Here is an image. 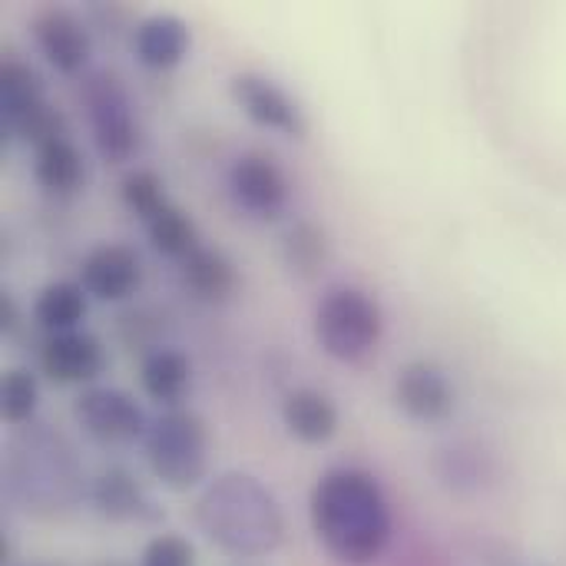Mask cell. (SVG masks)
I'll return each mask as SVG.
<instances>
[{
  "label": "cell",
  "instance_id": "cell-1",
  "mask_svg": "<svg viewBox=\"0 0 566 566\" xmlns=\"http://www.w3.org/2000/svg\"><path fill=\"white\" fill-rule=\"evenodd\" d=\"M312 531L318 544L345 566L375 564L391 541V507L361 468H332L312 491Z\"/></svg>",
  "mask_w": 566,
  "mask_h": 566
},
{
  "label": "cell",
  "instance_id": "cell-2",
  "mask_svg": "<svg viewBox=\"0 0 566 566\" xmlns=\"http://www.w3.org/2000/svg\"><path fill=\"white\" fill-rule=\"evenodd\" d=\"M196 527L229 557H269L285 541V514L275 494L252 474L229 471L216 478L196 501Z\"/></svg>",
  "mask_w": 566,
  "mask_h": 566
},
{
  "label": "cell",
  "instance_id": "cell-3",
  "mask_svg": "<svg viewBox=\"0 0 566 566\" xmlns=\"http://www.w3.org/2000/svg\"><path fill=\"white\" fill-rule=\"evenodd\" d=\"M7 481L27 511L46 517L73 511L86 491L73 444L46 428L23 431L10 441Z\"/></svg>",
  "mask_w": 566,
  "mask_h": 566
},
{
  "label": "cell",
  "instance_id": "cell-4",
  "mask_svg": "<svg viewBox=\"0 0 566 566\" xmlns=\"http://www.w3.org/2000/svg\"><path fill=\"white\" fill-rule=\"evenodd\" d=\"M149 471L169 491H192L209 471V428L189 408H166L143 438Z\"/></svg>",
  "mask_w": 566,
  "mask_h": 566
},
{
  "label": "cell",
  "instance_id": "cell-5",
  "mask_svg": "<svg viewBox=\"0 0 566 566\" xmlns=\"http://www.w3.org/2000/svg\"><path fill=\"white\" fill-rule=\"evenodd\" d=\"M385 332L381 305L361 289H335L318 302L315 312V338L325 355L345 365L365 361Z\"/></svg>",
  "mask_w": 566,
  "mask_h": 566
},
{
  "label": "cell",
  "instance_id": "cell-6",
  "mask_svg": "<svg viewBox=\"0 0 566 566\" xmlns=\"http://www.w3.org/2000/svg\"><path fill=\"white\" fill-rule=\"evenodd\" d=\"M83 106L90 113L96 149L106 163H126L139 146V126L133 103L119 76L96 70L83 80Z\"/></svg>",
  "mask_w": 566,
  "mask_h": 566
},
{
  "label": "cell",
  "instance_id": "cell-7",
  "mask_svg": "<svg viewBox=\"0 0 566 566\" xmlns=\"http://www.w3.org/2000/svg\"><path fill=\"white\" fill-rule=\"evenodd\" d=\"M73 418L86 438L106 448H123L146 438L149 421L133 395L119 388H86L73 401Z\"/></svg>",
  "mask_w": 566,
  "mask_h": 566
},
{
  "label": "cell",
  "instance_id": "cell-8",
  "mask_svg": "<svg viewBox=\"0 0 566 566\" xmlns=\"http://www.w3.org/2000/svg\"><path fill=\"white\" fill-rule=\"evenodd\" d=\"M232 99L235 106L262 129L282 133L289 139H305L308 133V119L302 113V106L269 76L262 73H239L232 76Z\"/></svg>",
  "mask_w": 566,
  "mask_h": 566
},
{
  "label": "cell",
  "instance_id": "cell-9",
  "mask_svg": "<svg viewBox=\"0 0 566 566\" xmlns=\"http://www.w3.org/2000/svg\"><path fill=\"white\" fill-rule=\"evenodd\" d=\"M232 199L255 219H279L289 206V179L265 153H242L229 169Z\"/></svg>",
  "mask_w": 566,
  "mask_h": 566
},
{
  "label": "cell",
  "instance_id": "cell-10",
  "mask_svg": "<svg viewBox=\"0 0 566 566\" xmlns=\"http://www.w3.org/2000/svg\"><path fill=\"white\" fill-rule=\"evenodd\" d=\"M40 371L53 385H90L106 371V348L90 332L46 335L40 345Z\"/></svg>",
  "mask_w": 566,
  "mask_h": 566
},
{
  "label": "cell",
  "instance_id": "cell-11",
  "mask_svg": "<svg viewBox=\"0 0 566 566\" xmlns=\"http://www.w3.org/2000/svg\"><path fill=\"white\" fill-rule=\"evenodd\" d=\"M143 282V262L136 249L123 242H103L80 262V285L99 302H123Z\"/></svg>",
  "mask_w": 566,
  "mask_h": 566
},
{
  "label": "cell",
  "instance_id": "cell-12",
  "mask_svg": "<svg viewBox=\"0 0 566 566\" xmlns=\"http://www.w3.org/2000/svg\"><path fill=\"white\" fill-rule=\"evenodd\" d=\"M33 40L40 53L66 76L80 73L90 63V30L66 7H43L33 17Z\"/></svg>",
  "mask_w": 566,
  "mask_h": 566
},
{
  "label": "cell",
  "instance_id": "cell-13",
  "mask_svg": "<svg viewBox=\"0 0 566 566\" xmlns=\"http://www.w3.org/2000/svg\"><path fill=\"white\" fill-rule=\"evenodd\" d=\"M395 401L408 418L434 424L454 411V388L438 365L411 361L395 378Z\"/></svg>",
  "mask_w": 566,
  "mask_h": 566
},
{
  "label": "cell",
  "instance_id": "cell-14",
  "mask_svg": "<svg viewBox=\"0 0 566 566\" xmlns=\"http://www.w3.org/2000/svg\"><path fill=\"white\" fill-rule=\"evenodd\" d=\"M90 501L113 524H156L163 517V507L126 468H103L90 484Z\"/></svg>",
  "mask_w": 566,
  "mask_h": 566
},
{
  "label": "cell",
  "instance_id": "cell-15",
  "mask_svg": "<svg viewBox=\"0 0 566 566\" xmlns=\"http://www.w3.org/2000/svg\"><path fill=\"white\" fill-rule=\"evenodd\" d=\"M192 43L189 23L176 13H153L133 27V50L146 70H172L186 60Z\"/></svg>",
  "mask_w": 566,
  "mask_h": 566
},
{
  "label": "cell",
  "instance_id": "cell-16",
  "mask_svg": "<svg viewBox=\"0 0 566 566\" xmlns=\"http://www.w3.org/2000/svg\"><path fill=\"white\" fill-rule=\"evenodd\" d=\"M285 428L305 444H328L338 434V408L315 388H295L282 401Z\"/></svg>",
  "mask_w": 566,
  "mask_h": 566
},
{
  "label": "cell",
  "instance_id": "cell-17",
  "mask_svg": "<svg viewBox=\"0 0 566 566\" xmlns=\"http://www.w3.org/2000/svg\"><path fill=\"white\" fill-rule=\"evenodd\" d=\"M182 282H186V289L196 298L222 305V302H229L239 292V269H235V262L226 252L199 245L182 262Z\"/></svg>",
  "mask_w": 566,
  "mask_h": 566
},
{
  "label": "cell",
  "instance_id": "cell-18",
  "mask_svg": "<svg viewBox=\"0 0 566 566\" xmlns=\"http://www.w3.org/2000/svg\"><path fill=\"white\" fill-rule=\"evenodd\" d=\"M33 179L53 196H73L86 182V159L70 136L33 149Z\"/></svg>",
  "mask_w": 566,
  "mask_h": 566
},
{
  "label": "cell",
  "instance_id": "cell-19",
  "mask_svg": "<svg viewBox=\"0 0 566 566\" xmlns=\"http://www.w3.org/2000/svg\"><path fill=\"white\" fill-rule=\"evenodd\" d=\"M139 378H143V391L156 405L176 408L192 385V361L179 348H156L143 358Z\"/></svg>",
  "mask_w": 566,
  "mask_h": 566
},
{
  "label": "cell",
  "instance_id": "cell-20",
  "mask_svg": "<svg viewBox=\"0 0 566 566\" xmlns=\"http://www.w3.org/2000/svg\"><path fill=\"white\" fill-rule=\"evenodd\" d=\"M86 318V289L80 282H50L33 302V322L46 335L76 332Z\"/></svg>",
  "mask_w": 566,
  "mask_h": 566
},
{
  "label": "cell",
  "instance_id": "cell-21",
  "mask_svg": "<svg viewBox=\"0 0 566 566\" xmlns=\"http://www.w3.org/2000/svg\"><path fill=\"white\" fill-rule=\"evenodd\" d=\"M146 235H149L153 249L163 252L166 259L186 262V259L199 249V229H196L192 216L182 212V209L172 206V202L146 222Z\"/></svg>",
  "mask_w": 566,
  "mask_h": 566
},
{
  "label": "cell",
  "instance_id": "cell-22",
  "mask_svg": "<svg viewBox=\"0 0 566 566\" xmlns=\"http://www.w3.org/2000/svg\"><path fill=\"white\" fill-rule=\"evenodd\" d=\"M43 99H46L43 76L33 66H27L20 60H7L0 66V123L23 116L27 109H33Z\"/></svg>",
  "mask_w": 566,
  "mask_h": 566
},
{
  "label": "cell",
  "instance_id": "cell-23",
  "mask_svg": "<svg viewBox=\"0 0 566 566\" xmlns=\"http://www.w3.org/2000/svg\"><path fill=\"white\" fill-rule=\"evenodd\" d=\"M285 262L295 275L312 279L328 262V235L315 222H298L285 235Z\"/></svg>",
  "mask_w": 566,
  "mask_h": 566
},
{
  "label": "cell",
  "instance_id": "cell-24",
  "mask_svg": "<svg viewBox=\"0 0 566 566\" xmlns=\"http://www.w3.org/2000/svg\"><path fill=\"white\" fill-rule=\"evenodd\" d=\"M3 133H7L10 139L30 143V146L36 149V146H43V143H53V139H63V136H66V116H63L56 106H50V103L43 99V103H36L33 109H27L23 116L3 123Z\"/></svg>",
  "mask_w": 566,
  "mask_h": 566
},
{
  "label": "cell",
  "instance_id": "cell-25",
  "mask_svg": "<svg viewBox=\"0 0 566 566\" xmlns=\"http://www.w3.org/2000/svg\"><path fill=\"white\" fill-rule=\"evenodd\" d=\"M40 388L27 368H10L0 381V415L7 424H27L36 411Z\"/></svg>",
  "mask_w": 566,
  "mask_h": 566
},
{
  "label": "cell",
  "instance_id": "cell-26",
  "mask_svg": "<svg viewBox=\"0 0 566 566\" xmlns=\"http://www.w3.org/2000/svg\"><path fill=\"white\" fill-rule=\"evenodd\" d=\"M119 196H123L126 209H129L133 216H139L143 222H149L156 212H163V209L169 206L163 179H159L156 172H149V169H133V172H126V179H123V186H119Z\"/></svg>",
  "mask_w": 566,
  "mask_h": 566
},
{
  "label": "cell",
  "instance_id": "cell-27",
  "mask_svg": "<svg viewBox=\"0 0 566 566\" xmlns=\"http://www.w3.org/2000/svg\"><path fill=\"white\" fill-rule=\"evenodd\" d=\"M143 566H196V551L179 534H156L143 547Z\"/></svg>",
  "mask_w": 566,
  "mask_h": 566
},
{
  "label": "cell",
  "instance_id": "cell-28",
  "mask_svg": "<svg viewBox=\"0 0 566 566\" xmlns=\"http://www.w3.org/2000/svg\"><path fill=\"white\" fill-rule=\"evenodd\" d=\"M13 325H17V305H13V298L3 292V295H0V328H3V332H13Z\"/></svg>",
  "mask_w": 566,
  "mask_h": 566
},
{
  "label": "cell",
  "instance_id": "cell-29",
  "mask_svg": "<svg viewBox=\"0 0 566 566\" xmlns=\"http://www.w3.org/2000/svg\"><path fill=\"white\" fill-rule=\"evenodd\" d=\"M99 566H126V564H119V560H103Z\"/></svg>",
  "mask_w": 566,
  "mask_h": 566
}]
</instances>
